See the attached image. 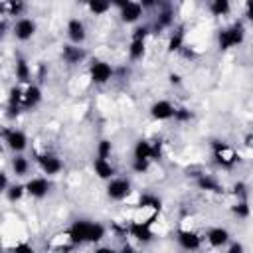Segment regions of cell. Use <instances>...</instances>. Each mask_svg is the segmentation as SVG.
Returning <instances> with one entry per match:
<instances>
[{
    "instance_id": "obj_1",
    "label": "cell",
    "mask_w": 253,
    "mask_h": 253,
    "mask_svg": "<svg viewBox=\"0 0 253 253\" xmlns=\"http://www.w3.org/2000/svg\"><path fill=\"white\" fill-rule=\"evenodd\" d=\"M67 237L71 241V245H79V243H97L105 237V227L101 223L95 221H87V219H77L73 221V225L67 231Z\"/></svg>"
},
{
    "instance_id": "obj_2",
    "label": "cell",
    "mask_w": 253,
    "mask_h": 253,
    "mask_svg": "<svg viewBox=\"0 0 253 253\" xmlns=\"http://www.w3.org/2000/svg\"><path fill=\"white\" fill-rule=\"evenodd\" d=\"M243 40H245V28H243L241 22H235L229 28H223L217 34V45H219V49L235 47V45L243 43Z\"/></svg>"
},
{
    "instance_id": "obj_3",
    "label": "cell",
    "mask_w": 253,
    "mask_h": 253,
    "mask_svg": "<svg viewBox=\"0 0 253 253\" xmlns=\"http://www.w3.org/2000/svg\"><path fill=\"white\" fill-rule=\"evenodd\" d=\"M211 152H213V160H215V164L221 166V168H225V170L233 168V164L237 162V154L229 148L227 142L213 140V144H211Z\"/></svg>"
},
{
    "instance_id": "obj_4",
    "label": "cell",
    "mask_w": 253,
    "mask_h": 253,
    "mask_svg": "<svg viewBox=\"0 0 253 253\" xmlns=\"http://www.w3.org/2000/svg\"><path fill=\"white\" fill-rule=\"evenodd\" d=\"M89 75H91V81H93V83L103 85V83H107V81L113 77V67H111L107 61L97 59V61L91 63V67H89Z\"/></svg>"
},
{
    "instance_id": "obj_5",
    "label": "cell",
    "mask_w": 253,
    "mask_h": 253,
    "mask_svg": "<svg viewBox=\"0 0 253 253\" xmlns=\"http://www.w3.org/2000/svg\"><path fill=\"white\" fill-rule=\"evenodd\" d=\"M128 194H130V182L126 178H113L107 186V196L115 202L125 200Z\"/></svg>"
},
{
    "instance_id": "obj_6",
    "label": "cell",
    "mask_w": 253,
    "mask_h": 253,
    "mask_svg": "<svg viewBox=\"0 0 253 253\" xmlns=\"http://www.w3.org/2000/svg\"><path fill=\"white\" fill-rule=\"evenodd\" d=\"M2 134H4V140H6L8 148L14 150V152H22V150L28 146V136H26L22 130H16V128L8 130V128H6Z\"/></svg>"
},
{
    "instance_id": "obj_7",
    "label": "cell",
    "mask_w": 253,
    "mask_h": 253,
    "mask_svg": "<svg viewBox=\"0 0 253 253\" xmlns=\"http://www.w3.org/2000/svg\"><path fill=\"white\" fill-rule=\"evenodd\" d=\"M36 34V22L32 18H20L16 24H14V36L22 42L30 40L32 36Z\"/></svg>"
},
{
    "instance_id": "obj_8",
    "label": "cell",
    "mask_w": 253,
    "mask_h": 253,
    "mask_svg": "<svg viewBox=\"0 0 253 253\" xmlns=\"http://www.w3.org/2000/svg\"><path fill=\"white\" fill-rule=\"evenodd\" d=\"M174 113H176V109L172 107V103H170V101H164V99L156 101V103L150 107V115H152V119H156V121H168V119L174 117Z\"/></svg>"
},
{
    "instance_id": "obj_9",
    "label": "cell",
    "mask_w": 253,
    "mask_h": 253,
    "mask_svg": "<svg viewBox=\"0 0 253 253\" xmlns=\"http://www.w3.org/2000/svg\"><path fill=\"white\" fill-rule=\"evenodd\" d=\"M49 188H51V184H49L47 178H32V180H28V184H26V192H28L32 198H43V196L49 192Z\"/></svg>"
},
{
    "instance_id": "obj_10",
    "label": "cell",
    "mask_w": 253,
    "mask_h": 253,
    "mask_svg": "<svg viewBox=\"0 0 253 253\" xmlns=\"http://www.w3.org/2000/svg\"><path fill=\"white\" fill-rule=\"evenodd\" d=\"M67 36H69V40H71L73 43H77V45L85 42L87 32H85V26H83V22H81L79 18H71V20L67 22Z\"/></svg>"
},
{
    "instance_id": "obj_11",
    "label": "cell",
    "mask_w": 253,
    "mask_h": 253,
    "mask_svg": "<svg viewBox=\"0 0 253 253\" xmlns=\"http://www.w3.org/2000/svg\"><path fill=\"white\" fill-rule=\"evenodd\" d=\"M142 4L140 2H130V0H126V4L121 8V20L123 22H126V24H132V22H136L140 16H142Z\"/></svg>"
},
{
    "instance_id": "obj_12",
    "label": "cell",
    "mask_w": 253,
    "mask_h": 253,
    "mask_svg": "<svg viewBox=\"0 0 253 253\" xmlns=\"http://www.w3.org/2000/svg\"><path fill=\"white\" fill-rule=\"evenodd\" d=\"M128 231H130L132 237H136V239L142 241V243H148V241L154 237V233H152L148 221H132L130 227H128Z\"/></svg>"
},
{
    "instance_id": "obj_13",
    "label": "cell",
    "mask_w": 253,
    "mask_h": 253,
    "mask_svg": "<svg viewBox=\"0 0 253 253\" xmlns=\"http://www.w3.org/2000/svg\"><path fill=\"white\" fill-rule=\"evenodd\" d=\"M178 243H180L186 251H196V249H200V245H202V237H200L198 233L190 231V229H182V231H178Z\"/></svg>"
},
{
    "instance_id": "obj_14",
    "label": "cell",
    "mask_w": 253,
    "mask_h": 253,
    "mask_svg": "<svg viewBox=\"0 0 253 253\" xmlns=\"http://www.w3.org/2000/svg\"><path fill=\"white\" fill-rule=\"evenodd\" d=\"M38 160H40V166H42V170H43L45 174H49V176L57 174V172L63 168L61 160H59L55 154H43V156H40Z\"/></svg>"
},
{
    "instance_id": "obj_15",
    "label": "cell",
    "mask_w": 253,
    "mask_h": 253,
    "mask_svg": "<svg viewBox=\"0 0 253 253\" xmlns=\"http://www.w3.org/2000/svg\"><path fill=\"white\" fill-rule=\"evenodd\" d=\"M93 170L101 180H113V176H115V166L107 158H95L93 160Z\"/></svg>"
},
{
    "instance_id": "obj_16",
    "label": "cell",
    "mask_w": 253,
    "mask_h": 253,
    "mask_svg": "<svg viewBox=\"0 0 253 253\" xmlns=\"http://www.w3.org/2000/svg\"><path fill=\"white\" fill-rule=\"evenodd\" d=\"M206 239H208V243L211 247H221V245H225L229 241V231L225 227H211L208 231Z\"/></svg>"
},
{
    "instance_id": "obj_17",
    "label": "cell",
    "mask_w": 253,
    "mask_h": 253,
    "mask_svg": "<svg viewBox=\"0 0 253 253\" xmlns=\"http://www.w3.org/2000/svg\"><path fill=\"white\" fill-rule=\"evenodd\" d=\"M61 55H63V59H65L67 63H71V65H75V63H79V61L85 59V51H83L81 47H77V45H63Z\"/></svg>"
},
{
    "instance_id": "obj_18",
    "label": "cell",
    "mask_w": 253,
    "mask_h": 253,
    "mask_svg": "<svg viewBox=\"0 0 253 253\" xmlns=\"http://www.w3.org/2000/svg\"><path fill=\"white\" fill-rule=\"evenodd\" d=\"M40 101H42V89H40L38 85H30V87L24 91V107H26V109H32V107H36Z\"/></svg>"
},
{
    "instance_id": "obj_19",
    "label": "cell",
    "mask_w": 253,
    "mask_h": 253,
    "mask_svg": "<svg viewBox=\"0 0 253 253\" xmlns=\"http://www.w3.org/2000/svg\"><path fill=\"white\" fill-rule=\"evenodd\" d=\"M134 160H152V142L138 140L134 144Z\"/></svg>"
},
{
    "instance_id": "obj_20",
    "label": "cell",
    "mask_w": 253,
    "mask_h": 253,
    "mask_svg": "<svg viewBox=\"0 0 253 253\" xmlns=\"http://www.w3.org/2000/svg\"><path fill=\"white\" fill-rule=\"evenodd\" d=\"M198 188L200 190H206V192H221V186L217 184V180L211 178V176H208V174L198 176Z\"/></svg>"
},
{
    "instance_id": "obj_21",
    "label": "cell",
    "mask_w": 253,
    "mask_h": 253,
    "mask_svg": "<svg viewBox=\"0 0 253 253\" xmlns=\"http://www.w3.org/2000/svg\"><path fill=\"white\" fill-rule=\"evenodd\" d=\"M180 49H184V28L174 30L168 40V51H180Z\"/></svg>"
},
{
    "instance_id": "obj_22",
    "label": "cell",
    "mask_w": 253,
    "mask_h": 253,
    "mask_svg": "<svg viewBox=\"0 0 253 253\" xmlns=\"http://www.w3.org/2000/svg\"><path fill=\"white\" fill-rule=\"evenodd\" d=\"M32 77V71H30V65L26 63V59L18 57L16 59V79L22 81V83H28Z\"/></svg>"
},
{
    "instance_id": "obj_23",
    "label": "cell",
    "mask_w": 253,
    "mask_h": 253,
    "mask_svg": "<svg viewBox=\"0 0 253 253\" xmlns=\"http://www.w3.org/2000/svg\"><path fill=\"white\" fill-rule=\"evenodd\" d=\"M229 10H231V4H229L227 0H213V2L210 4V12H211L213 16H227Z\"/></svg>"
},
{
    "instance_id": "obj_24",
    "label": "cell",
    "mask_w": 253,
    "mask_h": 253,
    "mask_svg": "<svg viewBox=\"0 0 253 253\" xmlns=\"http://www.w3.org/2000/svg\"><path fill=\"white\" fill-rule=\"evenodd\" d=\"M138 206H140V208H152L154 211H160L162 202H160L156 196H152V194H142L140 200H138Z\"/></svg>"
},
{
    "instance_id": "obj_25",
    "label": "cell",
    "mask_w": 253,
    "mask_h": 253,
    "mask_svg": "<svg viewBox=\"0 0 253 253\" xmlns=\"http://www.w3.org/2000/svg\"><path fill=\"white\" fill-rule=\"evenodd\" d=\"M144 51H146V45H144L142 40H132V42H130V45H128V55H130V59H140V57L144 55Z\"/></svg>"
},
{
    "instance_id": "obj_26",
    "label": "cell",
    "mask_w": 253,
    "mask_h": 253,
    "mask_svg": "<svg viewBox=\"0 0 253 253\" xmlns=\"http://www.w3.org/2000/svg\"><path fill=\"white\" fill-rule=\"evenodd\" d=\"M28 168H30V164L24 156H14L12 158V170H14L16 176H24L28 172Z\"/></svg>"
},
{
    "instance_id": "obj_27",
    "label": "cell",
    "mask_w": 253,
    "mask_h": 253,
    "mask_svg": "<svg viewBox=\"0 0 253 253\" xmlns=\"http://www.w3.org/2000/svg\"><path fill=\"white\" fill-rule=\"evenodd\" d=\"M231 211H233V215H237V217L245 219V217H249L251 208H249L247 200H237V204H235V206H231Z\"/></svg>"
},
{
    "instance_id": "obj_28",
    "label": "cell",
    "mask_w": 253,
    "mask_h": 253,
    "mask_svg": "<svg viewBox=\"0 0 253 253\" xmlns=\"http://www.w3.org/2000/svg\"><path fill=\"white\" fill-rule=\"evenodd\" d=\"M87 8H89L91 14L101 16V14H105V12L111 8V4H109V2H103V0H91V2L87 4Z\"/></svg>"
},
{
    "instance_id": "obj_29",
    "label": "cell",
    "mask_w": 253,
    "mask_h": 253,
    "mask_svg": "<svg viewBox=\"0 0 253 253\" xmlns=\"http://www.w3.org/2000/svg\"><path fill=\"white\" fill-rule=\"evenodd\" d=\"M172 22H174L172 12H170V10H162V12L158 14V20H156V32H158V30H162V28L172 26Z\"/></svg>"
},
{
    "instance_id": "obj_30",
    "label": "cell",
    "mask_w": 253,
    "mask_h": 253,
    "mask_svg": "<svg viewBox=\"0 0 253 253\" xmlns=\"http://www.w3.org/2000/svg\"><path fill=\"white\" fill-rule=\"evenodd\" d=\"M111 150H113L111 140H107V138L99 140V144H97V158H109L111 156Z\"/></svg>"
},
{
    "instance_id": "obj_31",
    "label": "cell",
    "mask_w": 253,
    "mask_h": 253,
    "mask_svg": "<svg viewBox=\"0 0 253 253\" xmlns=\"http://www.w3.org/2000/svg\"><path fill=\"white\" fill-rule=\"evenodd\" d=\"M24 192H26V186H22V184H14V186L8 188L6 196H8L10 202H16V200H20V198L24 196Z\"/></svg>"
},
{
    "instance_id": "obj_32",
    "label": "cell",
    "mask_w": 253,
    "mask_h": 253,
    "mask_svg": "<svg viewBox=\"0 0 253 253\" xmlns=\"http://www.w3.org/2000/svg\"><path fill=\"white\" fill-rule=\"evenodd\" d=\"M174 119H176L178 123H186V121H190V119H192V111H190V109H186V107H180V109H176Z\"/></svg>"
},
{
    "instance_id": "obj_33",
    "label": "cell",
    "mask_w": 253,
    "mask_h": 253,
    "mask_svg": "<svg viewBox=\"0 0 253 253\" xmlns=\"http://www.w3.org/2000/svg\"><path fill=\"white\" fill-rule=\"evenodd\" d=\"M150 168V160H132V170L136 174H142Z\"/></svg>"
},
{
    "instance_id": "obj_34",
    "label": "cell",
    "mask_w": 253,
    "mask_h": 253,
    "mask_svg": "<svg viewBox=\"0 0 253 253\" xmlns=\"http://www.w3.org/2000/svg\"><path fill=\"white\" fill-rule=\"evenodd\" d=\"M233 194H235L239 200H245V198H247V188H245V184H243V182L233 184Z\"/></svg>"
},
{
    "instance_id": "obj_35",
    "label": "cell",
    "mask_w": 253,
    "mask_h": 253,
    "mask_svg": "<svg viewBox=\"0 0 253 253\" xmlns=\"http://www.w3.org/2000/svg\"><path fill=\"white\" fill-rule=\"evenodd\" d=\"M146 36H148V26H138V28L132 32V40H142V42H144Z\"/></svg>"
},
{
    "instance_id": "obj_36",
    "label": "cell",
    "mask_w": 253,
    "mask_h": 253,
    "mask_svg": "<svg viewBox=\"0 0 253 253\" xmlns=\"http://www.w3.org/2000/svg\"><path fill=\"white\" fill-rule=\"evenodd\" d=\"M6 6L10 8V14H12V16H18V14L24 10V2H8Z\"/></svg>"
},
{
    "instance_id": "obj_37",
    "label": "cell",
    "mask_w": 253,
    "mask_h": 253,
    "mask_svg": "<svg viewBox=\"0 0 253 253\" xmlns=\"http://www.w3.org/2000/svg\"><path fill=\"white\" fill-rule=\"evenodd\" d=\"M14 253H36V251H34V247L28 245V243H18V245L14 247Z\"/></svg>"
},
{
    "instance_id": "obj_38",
    "label": "cell",
    "mask_w": 253,
    "mask_h": 253,
    "mask_svg": "<svg viewBox=\"0 0 253 253\" xmlns=\"http://www.w3.org/2000/svg\"><path fill=\"white\" fill-rule=\"evenodd\" d=\"M160 154H162V142H154L152 144V160H158L160 158Z\"/></svg>"
},
{
    "instance_id": "obj_39",
    "label": "cell",
    "mask_w": 253,
    "mask_h": 253,
    "mask_svg": "<svg viewBox=\"0 0 253 253\" xmlns=\"http://www.w3.org/2000/svg\"><path fill=\"white\" fill-rule=\"evenodd\" d=\"M245 16H247L249 22H253V0H247V4H245Z\"/></svg>"
},
{
    "instance_id": "obj_40",
    "label": "cell",
    "mask_w": 253,
    "mask_h": 253,
    "mask_svg": "<svg viewBox=\"0 0 253 253\" xmlns=\"http://www.w3.org/2000/svg\"><path fill=\"white\" fill-rule=\"evenodd\" d=\"M8 188H10L8 186V176H6V172H2L0 174V190L2 192H8Z\"/></svg>"
},
{
    "instance_id": "obj_41",
    "label": "cell",
    "mask_w": 253,
    "mask_h": 253,
    "mask_svg": "<svg viewBox=\"0 0 253 253\" xmlns=\"http://www.w3.org/2000/svg\"><path fill=\"white\" fill-rule=\"evenodd\" d=\"M227 253H243V245L241 243H231V247L227 249Z\"/></svg>"
},
{
    "instance_id": "obj_42",
    "label": "cell",
    "mask_w": 253,
    "mask_h": 253,
    "mask_svg": "<svg viewBox=\"0 0 253 253\" xmlns=\"http://www.w3.org/2000/svg\"><path fill=\"white\" fill-rule=\"evenodd\" d=\"M168 79H170V83H172V85H180V83H182V77H180L178 73H170V75H168Z\"/></svg>"
},
{
    "instance_id": "obj_43",
    "label": "cell",
    "mask_w": 253,
    "mask_h": 253,
    "mask_svg": "<svg viewBox=\"0 0 253 253\" xmlns=\"http://www.w3.org/2000/svg\"><path fill=\"white\" fill-rule=\"evenodd\" d=\"M93 253H117L115 249H111V247H97Z\"/></svg>"
},
{
    "instance_id": "obj_44",
    "label": "cell",
    "mask_w": 253,
    "mask_h": 253,
    "mask_svg": "<svg viewBox=\"0 0 253 253\" xmlns=\"http://www.w3.org/2000/svg\"><path fill=\"white\" fill-rule=\"evenodd\" d=\"M119 253H140V251H136V249H134V247H130V245H125Z\"/></svg>"
}]
</instances>
